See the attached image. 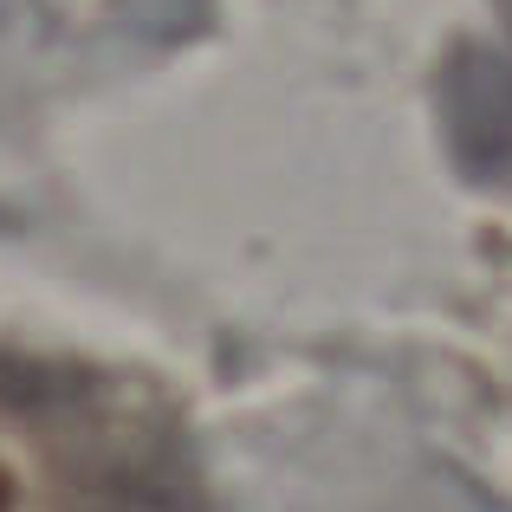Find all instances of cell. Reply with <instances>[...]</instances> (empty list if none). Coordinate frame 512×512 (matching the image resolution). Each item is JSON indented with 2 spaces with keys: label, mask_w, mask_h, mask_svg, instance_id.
Instances as JSON below:
<instances>
[{
  "label": "cell",
  "mask_w": 512,
  "mask_h": 512,
  "mask_svg": "<svg viewBox=\"0 0 512 512\" xmlns=\"http://www.w3.org/2000/svg\"><path fill=\"white\" fill-rule=\"evenodd\" d=\"M0 506H7V487H0Z\"/></svg>",
  "instance_id": "3957f363"
},
{
  "label": "cell",
  "mask_w": 512,
  "mask_h": 512,
  "mask_svg": "<svg viewBox=\"0 0 512 512\" xmlns=\"http://www.w3.org/2000/svg\"><path fill=\"white\" fill-rule=\"evenodd\" d=\"M500 7H506V26H512V0H500Z\"/></svg>",
  "instance_id": "7a4b0ae2"
},
{
  "label": "cell",
  "mask_w": 512,
  "mask_h": 512,
  "mask_svg": "<svg viewBox=\"0 0 512 512\" xmlns=\"http://www.w3.org/2000/svg\"><path fill=\"white\" fill-rule=\"evenodd\" d=\"M441 117H448L454 163L474 182L512 188V59L461 52L441 78Z\"/></svg>",
  "instance_id": "6da1fadb"
}]
</instances>
